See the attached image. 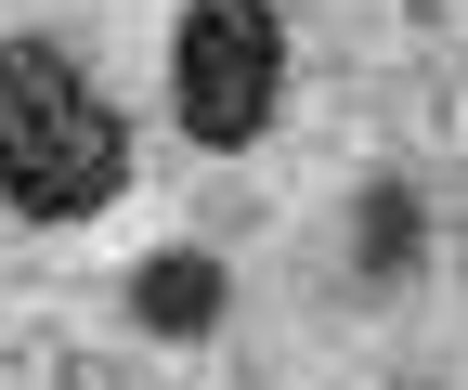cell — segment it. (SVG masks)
<instances>
[{"label":"cell","instance_id":"obj_2","mask_svg":"<svg viewBox=\"0 0 468 390\" xmlns=\"http://www.w3.org/2000/svg\"><path fill=\"white\" fill-rule=\"evenodd\" d=\"M169 91H183V131L208 156L261 143L273 91H286V14L273 0H183V26H169Z\"/></svg>","mask_w":468,"mask_h":390},{"label":"cell","instance_id":"obj_1","mask_svg":"<svg viewBox=\"0 0 468 390\" xmlns=\"http://www.w3.org/2000/svg\"><path fill=\"white\" fill-rule=\"evenodd\" d=\"M117 183H131L117 104L52 39H0V195H14L27 221H91Z\"/></svg>","mask_w":468,"mask_h":390},{"label":"cell","instance_id":"obj_3","mask_svg":"<svg viewBox=\"0 0 468 390\" xmlns=\"http://www.w3.org/2000/svg\"><path fill=\"white\" fill-rule=\"evenodd\" d=\"M131 300H144V325H156V339H208V325H221V260L156 248V260L131 273Z\"/></svg>","mask_w":468,"mask_h":390}]
</instances>
